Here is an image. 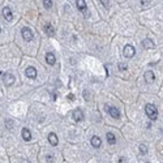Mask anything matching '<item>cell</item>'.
<instances>
[{"label": "cell", "instance_id": "obj_1", "mask_svg": "<svg viewBox=\"0 0 163 163\" xmlns=\"http://www.w3.org/2000/svg\"><path fill=\"white\" fill-rule=\"evenodd\" d=\"M145 112H146L147 118L150 119V120H157L158 118V111H157V107H155L154 105H151V103H149V105H146V107H145Z\"/></svg>", "mask_w": 163, "mask_h": 163}, {"label": "cell", "instance_id": "obj_2", "mask_svg": "<svg viewBox=\"0 0 163 163\" xmlns=\"http://www.w3.org/2000/svg\"><path fill=\"white\" fill-rule=\"evenodd\" d=\"M134 54H136V50H134V47L132 45H127L125 47L123 48V55L125 56L127 59H132L134 56Z\"/></svg>", "mask_w": 163, "mask_h": 163}, {"label": "cell", "instance_id": "obj_3", "mask_svg": "<svg viewBox=\"0 0 163 163\" xmlns=\"http://www.w3.org/2000/svg\"><path fill=\"white\" fill-rule=\"evenodd\" d=\"M105 108H106V111L108 112V115H111L113 119H119V118H120V112H119V110L116 107L110 106V105H106Z\"/></svg>", "mask_w": 163, "mask_h": 163}, {"label": "cell", "instance_id": "obj_4", "mask_svg": "<svg viewBox=\"0 0 163 163\" xmlns=\"http://www.w3.org/2000/svg\"><path fill=\"white\" fill-rule=\"evenodd\" d=\"M21 34H22V38H24L26 42H30V41L33 39V33L29 28H22Z\"/></svg>", "mask_w": 163, "mask_h": 163}, {"label": "cell", "instance_id": "obj_5", "mask_svg": "<svg viewBox=\"0 0 163 163\" xmlns=\"http://www.w3.org/2000/svg\"><path fill=\"white\" fill-rule=\"evenodd\" d=\"M72 118H73L74 121H77V123H80V121L84 120V112H82L80 108H77V110H74L73 112H72Z\"/></svg>", "mask_w": 163, "mask_h": 163}, {"label": "cell", "instance_id": "obj_6", "mask_svg": "<svg viewBox=\"0 0 163 163\" xmlns=\"http://www.w3.org/2000/svg\"><path fill=\"white\" fill-rule=\"evenodd\" d=\"M14 76L12 73H4V84L7 85V86H11V85L14 84Z\"/></svg>", "mask_w": 163, "mask_h": 163}, {"label": "cell", "instance_id": "obj_7", "mask_svg": "<svg viewBox=\"0 0 163 163\" xmlns=\"http://www.w3.org/2000/svg\"><path fill=\"white\" fill-rule=\"evenodd\" d=\"M25 74L28 76V78L34 80L35 77H37V69H35L34 67H28L26 71H25Z\"/></svg>", "mask_w": 163, "mask_h": 163}, {"label": "cell", "instance_id": "obj_8", "mask_svg": "<svg viewBox=\"0 0 163 163\" xmlns=\"http://www.w3.org/2000/svg\"><path fill=\"white\" fill-rule=\"evenodd\" d=\"M3 17H4V20H6V21H12L13 14H12L11 8H9V7H4V8H3Z\"/></svg>", "mask_w": 163, "mask_h": 163}, {"label": "cell", "instance_id": "obj_9", "mask_svg": "<svg viewBox=\"0 0 163 163\" xmlns=\"http://www.w3.org/2000/svg\"><path fill=\"white\" fill-rule=\"evenodd\" d=\"M90 144H91L93 147L98 149V147H100V145H102V141H100V138L98 136H93L91 140H90Z\"/></svg>", "mask_w": 163, "mask_h": 163}, {"label": "cell", "instance_id": "obj_10", "mask_svg": "<svg viewBox=\"0 0 163 163\" xmlns=\"http://www.w3.org/2000/svg\"><path fill=\"white\" fill-rule=\"evenodd\" d=\"M46 61H47L48 65H54L56 63V58L52 52H47L46 54Z\"/></svg>", "mask_w": 163, "mask_h": 163}, {"label": "cell", "instance_id": "obj_11", "mask_svg": "<svg viewBox=\"0 0 163 163\" xmlns=\"http://www.w3.org/2000/svg\"><path fill=\"white\" fill-rule=\"evenodd\" d=\"M48 142H50L52 146H56V145L59 144V138H58V136H56L55 133H52L51 132L50 134H48Z\"/></svg>", "mask_w": 163, "mask_h": 163}, {"label": "cell", "instance_id": "obj_12", "mask_svg": "<svg viewBox=\"0 0 163 163\" xmlns=\"http://www.w3.org/2000/svg\"><path fill=\"white\" fill-rule=\"evenodd\" d=\"M145 80H146L147 84H151V82L154 81V80H155V76H154V73H153V71L145 72Z\"/></svg>", "mask_w": 163, "mask_h": 163}, {"label": "cell", "instance_id": "obj_13", "mask_svg": "<svg viewBox=\"0 0 163 163\" xmlns=\"http://www.w3.org/2000/svg\"><path fill=\"white\" fill-rule=\"evenodd\" d=\"M142 46H144V48L150 50V48L154 47V42H153L151 39H149V38H145V39L142 41Z\"/></svg>", "mask_w": 163, "mask_h": 163}, {"label": "cell", "instance_id": "obj_14", "mask_svg": "<svg viewBox=\"0 0 163 163\" xmlns=\"http://www.w3.org/2000/svg\"><path fill=\"white\" fill-rule=\"evenodd\" d=\"M76 4H77L78 11L86 12V3H85V0H76Z\"/></svg>", "mask_w": 163, "mask_h": 163}, {"label": "cell", "instance_id": "obj_15", "mask_svg": "<svg viewBox=\"0 0 163 163\" xmlns=\"http://www.w3.org/2000/svg\"><path fill=\"white\" fill-rule=\"evenodd\" d=\"M106 137H107V141H108V144L110 145H115L116 144V137H115V134H113L112 132H107Z\"/></svg>", "mask_w": 163, "mask_h": 163}, {"label": "cell", "instance_id": "obj_16", "mask_svg": "<svg viewBox=\"0 0 163 163\" xmlns=\"http://www.w3.org/2000/svg\"><path fill=\"white\" fill-rule=\"evenodd\" d=\"M45 32H46V34L48 35V37H54L55 35V29L52 28V25H46L45 26Z\"/></svg>", "mask_w": 163, "mask_h": 163}, {"label": "cell", "instance_id": "obj_17", "mask_svg": "<svg viewBox=\"0 0 163 163\" xmlns=\"http://www.w3.org/2000/svg\"><path fill=\"white\" fill-rule=\"evenodd\" d=\"M22 138L25 140V141H30V140H32V133H30V131L28 128H24L22 129Z\"/></svg>", "mask_w": 163, "mask_h": 163}, {"label": "cell", "instance_id": "obj_18", "mask_svg": "<svg viewBox=\"0 0 163 163\" xmlns=\"http://www.w3.org/2000/svg\"><path fill=\"white\" fill-rule=\"evenodd\" d=\"M43 6H45V8H47V9H51L52 8V0H43Z\"/></svg>", "mask_w": 163, "mask_h": 163}, {"label": "cell", "instance_id": "obj_19", "mask_svg": "<svg viewBox=\"0 0 163 163\" xmlns=\"http://www.w3.org/2000/svg\"><path fill=\"white\" fill-rule=\"evenodd\" d=\"M140 151H141V154H146L147 153V146L145 144H141L140 145Z\"/></svg>", "mask_w": 163, "mask_h": 163}, {"label": "cell", "instance_id": "obj_20", "mask_svg": "<svg viewBox=\"0 0 163 163\" xmlns=\"http://www.w3.org/2000/svg\"><path fill=\"white\" fill-rule=\"evenodd\" d=\"M100 3L103 4V7H105L106 9L110 8V0H100Z\"/></svg>", "mask_w": 163, "mask_h": 163}, {"label": "cell", "instance_id": "obj_21", "mask_svg": "<svg viewBox=\"0 0 163 163\" xmlns=\"http://www.w3.org/2000/svg\"><path fill=\"white\" fill-rule=\"evenodd\" d=\"M119 69H120V71H125V69H127V64L125 63H120V64H119Z\"/></svg>", "mask_w": 163, "mask_h": 163}, {"label": "cell", "instance_id": "obj_22", "mask_svg": "<svg viewBox=\"0 0 163 163\" xmlns=\"http://www.w3.org/2000/svg\"><path fill=\"white\" fill-rule=\"evenodd\" d=\"M6 127H8V128H12V120L6 121Z\"/></svg>", "mask_w": 163, "mask_h": 163}, {"label": "cell", "instance_id": "obj_23", "mask_svg": "<svg viewBox=\"0 0 163 163\" xmlns=\"http://www.w3.org/2000/svg\"><path fill=\"white\" fill-rule=\"evenodd\" d=\"M67 98H68L69 100H74V95L73 94H68V95H67Z\"/></svg>", "mask_w": 163, "mask_h": 163}, {"label": "cell", "instance_id": "obj_24", "mask_svg": "<svg viewBox=\"0 0 163 163\" xmlns=\"http://www.w3.org/2000/svg\"><path fill=\"white\" fill-rule=\"evenodd\" d=\"M119 163H127V159L124 157H121L120 159H119Z\"/></svg>", "mask_w": 163, "mask_h": 163}, {"label": "cell", "instance_id": "obj_25", "mask_svg": "<svg viewBox=\"0 0 163 163\" xmlns=\"http://www.w3.org/2000/svg\"><path fill=\"white\" fill-rule=\"evenodd\" d=\"M46 159H47V162H51V160H52V157H51V155H47Z\"/></svg>", "mask_w": 163, "mask_h": 163}]
</instances>
